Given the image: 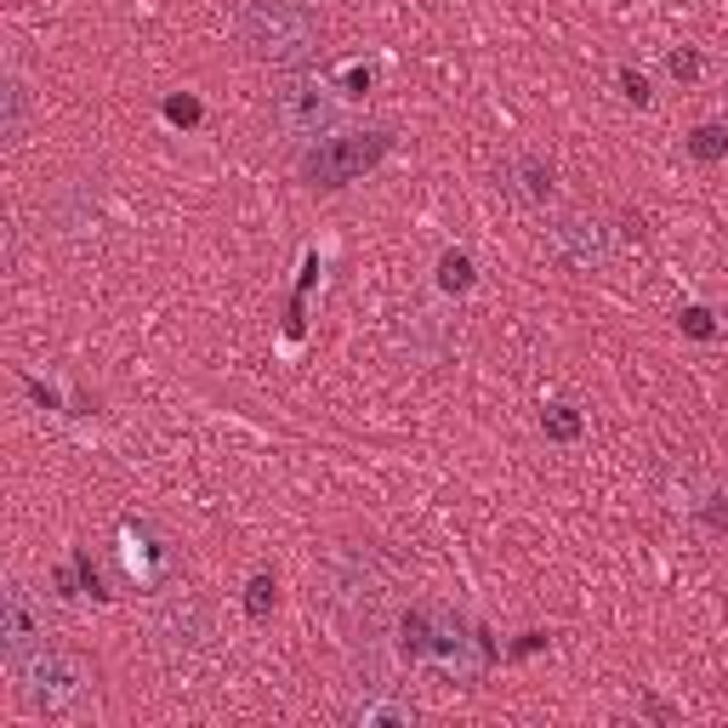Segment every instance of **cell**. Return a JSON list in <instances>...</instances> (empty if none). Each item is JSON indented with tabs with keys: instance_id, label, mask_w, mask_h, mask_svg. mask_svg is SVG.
<instances>
[{
	"instance_id": "6da1fadb",
	"label": "cell",
	"mask_w": 728,
	"mask_h": 728,
	"mask_svg": "<svg viewBox=\"0 0 728 728\" xmlns=\"http://www.w3.org/2000/svg\"><path fill=\"white\" fill-rule=\"evenodd\" d=\"M399 655H405L416 671H427L432 684L472 689L478 677H483V666H490L496 644H490V632H472V626H467L450 604L421 598V604H410V609L399 615Z\"/></svg>"
},
{
	"instance_id": "7a4b0ae2",
	"label": "cell",
	"mask_w": 728,
	"mask_h": 728,
	"mask_svg": "<svg viewBox=\"0 0 728 728\" xmlns=\"http://www.w3.org/2000/svg\"><path fill=\"white\" fill-rule=\"evenodd\" d=\"M233 34L246 46V58L268 69H302L325 52V18L308 0H246L233 12Z\"/></svg>"
},
{
	"instance_id": "3957f363",
	"label": "cell",
	"mask_w": 728,
	"mask_h": 728,
	"mask_svg": "<svg viewBox=\"0 0 728 728\" xmlns=\"http://www.w3.org/2000/svg\"><path fill=\"white\" fill-rule=\"evenodd\" d=\"M7 671H12L23 706L46 711V717H69V711H80L97 695V666L80 649H63L52 638H46L40 649H29L23 660H12Z\"/></svg>"
},
{
	"instance_id": "277c9868",
	"label": "cell",
	"mask_w": 728,
	"mask_h": 728,
	"mask_svg": "<svg viewBox=\"0 0 728 728\" xmlns=\"http://www.w3.org/2000/svg\"><path fill=\"white\" fill-rule=\"evenodd\" d=\"M387 149H393V126H342L302 154V182L319 193H336V188L359 182L365 171H376Z\"/></svg>"
},
{
	"instance_id": "5b68a950",
	"label": "cell",
	"mask_w": 728,
	"mask_h": 728,
	"mask_svg": "<svg viewBox=\"0 0 728 728\" xmlns=\"http://www.w3.org/2000/svg\"><path fill=\"white\" fill-rule=\"evenodd\" d=\"M342 97L348 91H336L330 80H308V74H290L273 86V131L285 137H297V142H319L330 131H342Z\"/></svg>"
},
{
	"instance_id": "8992f818",
	"label": "cell",
	"mask_w": 728,
	"mask_h": 728,
	"mask_svg": "<svg viewBox=\"0 0 728 728\" xmlns=\"http://www.w3.org/2000/svg\"><path fill=\"white\" fill-rule=\"evenodd\" d=\"M114 558H120V569H126V580L137 592H160V587H171V575H177V547L160 536L149 518H120Z\"/></svg>"
},
{
	"instance_id": "52a82bcc",
	"label": "cell",
	"mask_w": 728,
	"mask_h": 728,
	"mask_svg": "<svg viewBox=\"0 0 728 728\" xmlns=\"http://www.w3.org/2000/svg\"><path fill=\"white\" fill-rule=\"evenodd\" d=\"M547 246L575 273H604L615 262V228L592 211H558L547 222Z\"/></svg>"
},
{
	"instance_id": "ba28073f",
	"label": "cell",
	"mask_w": 728,
	"mask_h": 728,
	"mask_svg": "<svg viewBox=\"0 0 728 728\" xmlns=\"http://www.w3.org/2000/svg\"><path fill=\"white\" fill-rule=\"evenodd\" d=\"M46 638H52V632H46V615L34 609V598L12 580V587L0 592V655H7V666L23 660L29 649H40Z\"/></svg>"
},
{
	"instance_id": "9c48e42d",
	"label": "cell",
	"mask_w": 728,
	"mask_h": 728,
	"mask_svg": "<svg viewBox=\"0 0 728 728\" xmlns=\"http://www.w3.org/2000/svg\"><path fill=\"white\" fill-rule=\"evenodd\" d=\"M154 638H160L166 655H193V649L211 638V609H206L200 598L177 592V598L154 615Z\"/></svg>"
},
{
	"instance_id": "30bf717a",
	"label": "cell",
	"mask_w": 728,
	"mask_h": 728,
	"mask_svg": "<svg viewBox=\"0 0 728 728\" xmlns=\"http://www.w3.org/2000/svg\"><path fill=\"white\" fill-rule=\"evenodd\" d=\"M348 722H365V728H405L416 722V700L393 695V684H370V695H359L348 706Z\"/></svg>"
},
{
	"instance_id": "8fae6325",
	"label": "cell",
	"mask_w": 728,
	"mask_h": 728,
	"mask_svg": "<svg viewBox=\"0 0 728 728\" xmlns=\"http://www.w3.org/2000/svg\"><path fill=\"white\" fill-rule=\"evenodd\" d=\"M501 177L512 182V193H518V200H529V206H547L552 188H558V171H552L541 154H512V160L501 166Z\"/></svg>"
},
{
	"instance_id": "7c38bea8",
	"label": "cell",
	"mask_w": 728,
	"mask_h": 728,
	"mask_svg": "<svg viewBox=\"0 0 728 728\" xmlns=\"http://www.w3.org/2000/svg\"><path fill=\"white\" fill-rule=\"evenodd\" d=\"M7 120H0V142H7V149H18L23 142V126H29V86L18 80V74H7Z\"/></svg>"
},
{
	"instance_id": "4fadbf2b",
	"label": "cell",
	"mask_w": 728,
	"mask_h": 728,
	"mask_svg": "<svg viewBox=\"0 0 728 728\" xmlns=\"http://www.w3.org/2000/svg\"><path fill=\"white\" fill-rule=\"evenodd\" d=\"M684 149L700 160V166H717V160H728V126H717V120H706V126H695L689 131V142Z\"/></svg>"
},
{
	"instance_id": "5bb4252c",
	"label": "cell",
	"mask_w": 728,
	"mask_h": 728,
	"mask_svg": "<svg viewBox=\"0 0 728 728\" xmlns=\"http://www.w3.org/2000/svg\"><path fill=\"white\" fill-rule=\"evenodd\" d=\"M273 604H279V580H273V569H257V575L246 580V615H251V620H268Z\"/></svg>"
},
{
	"instance_id": "9a60e30c",
	"label": "cell",
	"mask_w": 728,
	"mask_h": 728,
	"mask_svg": "<svg viewBox=\"0 0 728 728\" xmlns=\"http://www.w3.org/2000/svg\"><path fill=\"white\" fill-rule=\"evenodd\" d=\"M706 529H711V536H728V490H722V483H706V490H700V501L689 507Z\"/></svg>"
},
{
	"instance_id": "2e32d148",
	"label": "cell",
	"mask_w": 728,
	"mask_h": 728,
	"mask_svg": "<svg viewBox=\"0 0 728 728\" xmlns=\"http://www.w3.org/2000/svg\"><path fill=\"white\" fill-rule=\"evenodd\" d=\"M541 432H547L552 445H575L580 439V410L575 405H547L541 410Z\"/></svg>"
},
{
	"instance_id": "e0dca14e",
	"label": "cell",
	"mask_w": 728,
	"mask_h": 728,
	"mask_svg": "<svg viewBox=\"0 0 728 728\" xmlns=\"http://www.w3.org/2000/svg\"><path fill=\"white\" fill-rule=\"evenodd\" d=\"M439 290H450V297L472 290V257L467 251H445L439 257Z\"/></svg>"
},
{
	"instance_id": "ac0fdd59",
	"label": "cell",
	"mask_w": 728,
	"mask_h": 728,
	"mask_svg": "<svg viewBox=\"0 0 728 728\" xmlns=\"http://www.w3.org/2000/svg\"><path fill=\"white\" fill-rule=\"evenodd\" d=\"M677 330L695 336V342H711V336H717V319H711V308H684V313H677Z\"/></svg>"
},
{
	"instance_id": "d6986e66",
	"label": "cell",
	"mask_w": 728,
	"mask_h": 728,
	"mask_svg": "<svg viewBox=\"0 0 728 728\" xmlns=\"http://www.w3.org/2000/svg\"><path fill=\"white\" fill-rule=\"evenodd\" d=\"M700 69H706V63H700V52H689V46L666 58V74H671L677 86H695V80H700Z\"/></svg>"
},
{
	"instance_id": "ffe728a7",
	"label": "cell",
	"mask_w": 728,
	"mask_h": 728,
	"mask_svg": "<svg viewBox=\"0 0 728 728\" xmlns=\"http://www.w3.org/2000/svg\"><path fill=\"white\" fill-rule=\"evenodd\" d=\"M620 91H626V103H638V109H649V80H644L638 69H620Z\"/></svg>"
},
{
	"instance_id": "44dd1931",
	"label": "cell",
	"mask_w": 728,
	"mask_h": 728,
	"mask_svg": "<svg viewBox=\"0 0 728 728\" xmlns=\"http://www.w3.org/2000/svg\"><path fill=\"white\" fill-rule=\"evenodd\" d=\"M166 120H177V126H200V103H193V97H166Z\"/></svg>"
},
{
	"instance_id": "7402d4cb",
	"label": "cell",
	"mask_w": 728,
	"mask_h": 728,
	"mask_svg": "<svg viewBox=\"0 0 728 728\" xmlns=\"http://www.w3.org/2000/svg\"><path fill=\"white\" fill-rule=\"evenodd\" d=\"M74 569H80V587H86V592H91L97 604H103L109 592H103V580H97V569H91V552H86V547L74 552Z\"/></svg>"
},
{
	"instance_id": "603a6c76",
	"label": "cell",
	"mask_w": 728,
	"mask_h": 728,
	"mask_svg": "<svg viewBox=\"0 0 728 728\" xmlns=\"http://www.w3.org/2000/svg\"><path fill=\"white\" fill-rule=\"evenodd\" d=\"M370 80H376L370 69H348V74H342V86H348V97H359V91H370Z\"/></svg>"
}]
</instances>
